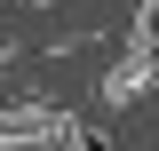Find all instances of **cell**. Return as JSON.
<instances>
[{"instance_id": "cell-1", "label": "cell", "mask_w": 159, "mask_h": 151, "mask_svg": "<svg viewBox=\"0 0 159 151\" xmlns=\"http://www.w3.org/2000/svg\"><path fill=\"white\" fill-rule=\"evenodd\" d=\"M64 151H111V143H103V127H80L72 119V127H64Z\"/></svg>"}]
</instances>
